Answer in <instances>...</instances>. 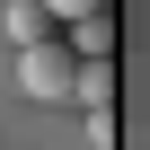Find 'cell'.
<instances>
[{"label":"cell","mask_w":150,"mask_h":150,"mask_svg":"<svg viewBox=\"0 0 150 150\" xmlns=\"http://www.w3.org/2000/svg\"><path fill=\"white\" fill-rule=\"evenodd\" d=\"M71 71H80V53H71L62 35H44V44H27V53H18V88H27V97H44V106H62V97H71Z\"/></svg>","instance_id":"obj_1"},{"label":"cell","mask_w":150,"mask_h":150,"mask_svg":"<svg viewBox=\"0 0 150 150\" xmlns=\"http://www.w3.org/2000/svg\"><path fill=\"white\" fill-rule=\"evenodd\" d=\"M80 62H115V9H88V18H71V35H62Z\"/></svg>","instance_id":"obj_2"},{"label":"cell","mask_w":150,"mask_h":150,"mask_svg":"<svg viewBox=\"0 0 150 150\" xmlns=\"http://www.w3.org/2000/svg\"><path fill=\"white\" fill-rule=\"evenodd\" d=\"M71 97H80L88 115H106L115 106V62H80V71H71Z\"/></svg>","instance_id":"obj_3"},{"label":"cell","mask_w":150,"mask_h":150,"mask_svg":"<svg viewBox=\"0 0 150 150\" xmlns=\"http://www.w3.org/2000/svg\"><path fill=\"white\" fill-rule=\"evenodd\" d=\"M44 35H53V18L35 9V0H9V44L27 53V44H44Z\"/></svg>","instance_id":"obj_4"},{"label":"cell","mask_w":150,"mask_h":150,"mask_svg":"<svg viewBox=\"0 0 150 150\" xmlns=\"http://www.w3.org/2000/svg\"><path fill=\"white\" fill-rule=\"evenodd\" d=\"M35 9H44L53 27H71V18H88V9H106V0H35Z\"/></svg>","instance_id":"obj_5"}]
</instances>
